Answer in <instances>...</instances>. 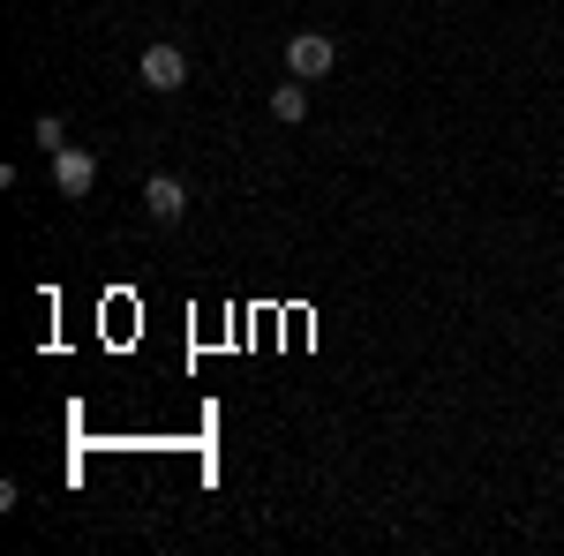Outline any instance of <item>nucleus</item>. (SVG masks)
<instances>
[{"instance_id": "f257e3e1", "label": "nucleus", "mask_w": 564, "mask_h": 556, "mask_svg": "<svg viewBox=\"0 0 564 556\" xmlns=\"http://www.w3.org/2000/svg\"><path fill=\"white\" fill-rule=\"evenodd\" d=\"M332 61H339V45L324 39V31H294V39H286V76H302V84L332 76Z\"/></svg>"}, {"instance_id": "f03ea898", "label": "nucleus", "mask_w": 564, "mask_h": 556, "mask_svg": "<svg viewBox=\"0 0 564 556\" xmlns=\"http://www.w3.org/2000/svg\"><path fill=\"white\" fill-rule=\"evenodd\" d=\"M143 211L159 218V226H181V218H188V188H181L174 173H151V181H143Z\"/></svg>"}, {"instance_id": "7ed1b4c3", "label": "nucleus", "mask_w": 564, "mask_h": 556, "mask_svg": "<svg viewBox=\"0 0 564 556\" xmlns=\"http://www.w3.org/2000/svg\"><path fill=\"white\" fill-rule=\"evenodd\" d=\"M143 84H151V90H181V84H188L181 45H143Z\"/></svg>"}, {"instance_id": "20e7f679", "label": "nucleus", "mask_w": 564, "mask_h": 556, "mask_svg": "<svg viewBox=\"0 0 564 556\" xmlns=\"http://www.w3.org/2000/svg\"><path fill=\"white\" fill-rule=\"evenodd\" d=\"M53 181H61V196H90L98 159H90V151H53Z\"/></svg>"}, {"instance_id": "39448f33", "label": "nucleus", "mask_w": 564, "mask_h": 556, "mask_svg": "<svg viewBox=\"0 0 564 556\" xmlns=\"http://www.w3.org/2000/svg\"><path fill=\"white\" fill-rule=\"evenodd\" d=\"M302 113H308V90H302V76H294V84H279V90H271V121H286V129H294Z\"/></svg>"}, {"instance_id": "423d86ee", "label": "nucleus", "mask_w": 564, "mask_h": 556, "mask_svg": "<svg viewBox=\"0 0 564 556\" xmlns=\"http://www.w3.org/2000/svg\"><path fill=\"white\" fill-rule=\"evenodd\" d=\"M31 143H45V151H68V129H61V113H39V129H31Z\"/></svg>"}]
</instances>
